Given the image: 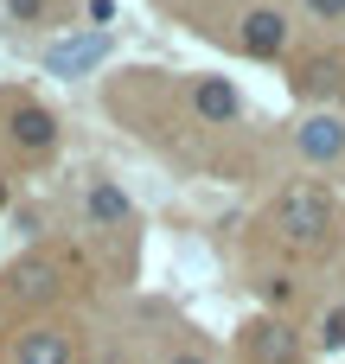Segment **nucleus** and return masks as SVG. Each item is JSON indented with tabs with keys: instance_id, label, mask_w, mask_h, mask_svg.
Returning a JSON list of instances; mask_svg holds the SVG:
<instances>
[{
	"instance_id": "obj_1",
	"label": "nucleus",
	"mask_w": 345,
	"mask_h": 364,
	"mask_svg": "<svg viewBox=\"0 0 345 364\" xmlns=\"http://www.w3.org/2000/svg\"><path fill=\"white\" fill-rule=\"evenodd\" d=\"M275 224H282L288 243H301V250H327L333 230H339V205H333L320 186H294V192L275 205Z\"/></svg>"
},
{
	"instance_id": "obj_2",
	"label": "nucleus",
	"mask_w": 345,
	"mask_h": 364,
	"mask_svg": "<svg viewBox=\"0 0 345 364\" xmlns=\"http://www.w3.org/2000/svg\"><path fill=\"white\" fill-rule=\"evenodd\" d=\"M109 58V32L96 26V32H77V38H58L51 51H45V70L51 77H83V70H96Z\"/></svg>"
},
{
	"instance_id": "obj_3",
	"label": "nucleus",
	"mask_w": 345,
	"mask_h": 364,
	"mask_svg": "<svg viewBox=\"0 0 345 364\" xmlns=\"http://www.w3.org/2000/svg\"><path fill=\"white\" fill-rule=\"evenodd\" d=\"M237 32H243V45H250L256 58H282V51H288V19H282L275 6H250V13L237 19Z\"/></svg>"
},
{
	"instance_id": "obj_4",
	"label": "nucleus",
	"mask_w": 345,
	"mask_h": 364,
	"mask_svg": "<svg viewBox=\"0 0 345 364\" xmlns=\"http://www.w3.org/2000/svg\"><path fill=\"white\" fill-rule=\"evenodd\" d=\"M250 358H256V364H301L294 326H282V320H256V326H250Z\"/></svg>"
},
{
	"instance_id": "obj_5",
	"label": "nucleus",
	"mask_w": 345,
	"mask_h": 364,
	"mask_svg": "<svg viewBox=\"0 0 345 364\" xmlns=\"http://www.w3.org/2000/svg\"><path fill=\"white\" fill-rule=\"evenodd\" d=\"M192 109H198V122H237L243 96H237V83H224V77H198Z\"/></svg>"
},
{
	"instance_id": "obj_6",
	"label": "nucleus",
	"mask_w": 345,
	"mask_h": 364,
	"mask_svg": "<svg viewBox=\"0 0 345 364\" xmlns=\"http://www.w3.org/2000/svg\"><path fill=\"white\" fill-rule=\"evenodd\" d=\"M58 141V122H51V109H38V102H19L13 109V147H26V154H45Z\"/></svg>"
},
{
	"instance_id": "obj_7",
	"label": "nucleus",
	"mask_w": 345,
	"mask_h": 364,
	"mask_svg": "<svg viewBox=\"0 0 345 364\" xmlns=\"http://www.w3.org/2000/svg\"><path fill=\"white\" fill-rule=\"evenodd\" d=\"M294 147H301L307 160H339V154H345V128H339V115H314V122H301Z\"/></svg>"
},
{
	"instance_id": "obj_8",
	"label": "nucleus",
	"mask_w": 345,
	"mask_h": 364,
	"mask_svg": "<svg viewBox=\"0 0 345 364\" xmlns=\"http://www.w3.org/2000/svg\"><path fill=\"white\" fill-rule=\"evenodd\" d=\"M6 288H13V301H26V307H32V301H51V294H58V269L38 262V256H32V262H13Z\"/></svg>"
},
{
	"instance_id": "obj_9",
	"label": "nucleus",
	"mask_w": 345,
	"mask_h": 364,
	"mask_svg": "<svg viewBox=\"0 0 345 364\" xmlns=\"http://www.w3.org/2000/svg\"><path fill=\"white\" fill-rule=\"evenodd\" d=\"M83 211H90V224H102V230H109V224H128V218H134L128 192H122V186H109V179H96V186H90Z\"/></svg>"
},
{
	"instance_id": "obj_10",
	"label": "nucleus",
	"mask_w": 345,
	"mask_h": 364,
	"mask_svg": "<svg viewBox=\"0 0 345 364\" xmlns=\"http://www.w3.org/2000/svg\"><path fill=\"white\" fill-rule=\"evenodd\" d=\"M19 364H70V339L51 333V326H38V333L19 339Z\"/></svg>"
},
{
	"instance_id": "obj_11",
	"label": "nucleus",
	"mask_w": 345,
	"mask_h": 364,
	"mask_svg": "<svg viewBox=\"0 0 345 364\" xmlns=\"http://www.w3.org/2000/svg\"><path fill=\"white\" fill-rule=\"evenodd\" d=\"M320 346H327V352H345V307H327V320H320Z\"/></svg>"
},
{
	"instance_id": "obj_12",
	"label": "nucleus",
	"mask_w": 345,
	"mask_h": 364,
	"mask_svg": "<svg viewBox=\"0 0 345 364\" xmlns=\"http://www.w3.org/2000/svg\"><path fill=\"white\" fill-rule=\"evenodd\" d=\"M333 77H339V64H333V58H320V64L307 70V90H333Z\"/></svg>"
},
{
	"instance_id": "obj_13",
	"label": "nucleus",
	"mask_w": 345,
	"mask_h": 364,
	"mask_svg": "<svg viewBox=\"0 0 345 364\" xmlns=\"http://www.w3.org/2000/svg\"><path fill=\"white\" fill-rule=\"evenodd\" d=\"M307 13L327 19V26H339V19H345V0H307Z\"/></svg>"
},
{
	"instance_id": "obj_14",
	"label": "nucleus",
	"mask_w": 345,
	"mask_h": 364,
	"mask_svg": "<svg viewBox=\"0 0 345 364\" xmlns=\"http://www.w3.org/2000/svg\"><path fill=\"white\" fill-rule=\"evenodd\" d=\"M13 19H45V0H6Z\"/></svg>"
},
{
	"instance_id": "obj_15",
	"label": "nucleus",
	"mask_w": 345,
	"mask_h": 364,
	"mask_svg": "<svg viewBox=\"0 0 345 364\" xmlns=\"http://www.w3.org/2000/svg\"><path fill=\"white\" fill-rule=\"evenodd\" d=\"M269 301H275V307H288V301H294V282H288V275H275V282H269Z\"/></svg>"
},
{
	"instance_id": "obj_16",
	"label": "nucleus",
	"mask_w": 345,
	"mask_h": 364,
	"mask_svg": "<svg viewBox=\"0 0 345 364\" xmlns=\"http://www.w3.org/2000/svg\"><path fill=\"white\" fill-rule=\"evenodd\" d=\"M173 364H211V358H198V352H179V358H173Z\"/></svg>"
},
{
	"instance_id": "obj_17",
	"label": "nucleus",
	"mask_w": 345,
	"mask_h": 364,
	"mask_svg": "<svg viewBox=\"0 0 345 364\" xmlns=\"http://www.w3.org/2000/svg\"><path fill=\"white\" fill-rule=\"evenodd\" d=\"M0 205H6V186H0Z\"/></svg>"
}]
</instances>
